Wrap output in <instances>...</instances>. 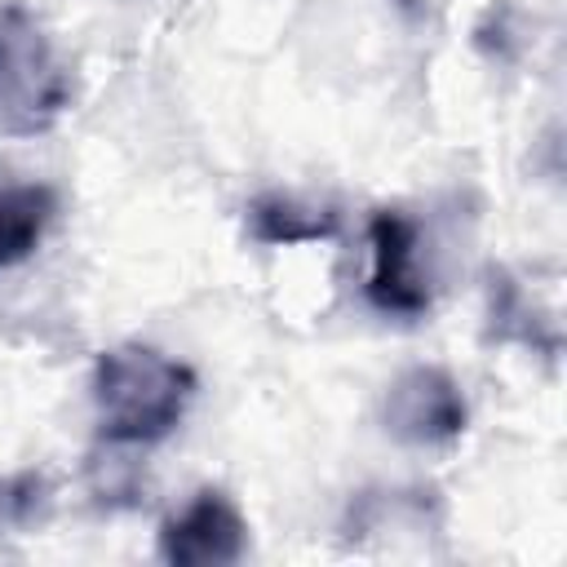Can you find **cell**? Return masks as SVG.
<instances>
[{
	"mask_svg": "<svg viewBox=\"0 0 567 567\" xmlns=\"http://www.w3.org/2000/svg\"><path fill=\"white\" fill-rule=\"evenodd\" d=\"M195 399V372L142 341H124L93 363V408L97 430L111 443L151 447L168 439Z\"/></svg>",
	"mask_w": 567,
	"mask_h": 567,
	"instance_id": "obj_1",
	"label": "cell"
},
{
	"mask_svg": "<svg viewBox=\"0 0 567 567\" xmlns=\"http://www.w3.org/2000/svg\"><path fill=\"white\" fill-rule=\"evenodd\" d=\"M71 106V71L53 35L27 4H0V128L13 137L49 133Z\"/></svg>",
	"mask_w": 567,
	"mask_h": 567,
	"instance_id": "obj_2",
	"label": "cell"
},
{
	"mask_svg": "<svg viewBox=\"0 0 567 567\" xmlns=\"http://www.w3.org/2000/svg\"><path fill=\"white\" fill-rule=\"evenodd\" d=\"M381 425L390 430V439L408 447H443L465 434L470 403L461 394V381L447 368L412 363L385 385Z\"/></svg>",
	"mask_w": 567,
	"mask_h": 567,
	"instance_id": "obj_3",
	"label": "cell"
},
{
	"mask_svg": "<svg viewBox=\"0 0 567 567\" xmlns=\"http://www.w3.org/2000/svg\"><path fill=\"white\" fill-rule=\"evenodd\" d=\"M368 248H372V275H368V301L381 315L394 319H421L430 310V279L421 270V235L416 221H408L394 208L372 213L368 221Z\"/></svg>",
	"mask_w": 567,
	"mask_h": 567,
	"instance_id": "obj_4",
	"label": "cell"
},
{
	"mask_svg": "<svg viewBox=\"0 0 567 567\" xmlns=\"http://www.w3.org/2000/svg\"><path fill=\"white\" fill-rule=\"evenodd\" d=\"M248 549V523L221 487H199L190 505L164 518L155 554L173 567H226Z\"/></svg>",
	"mask_w": 567,
	"mask_h": 567,
	"instance_id": "obj_5",
	"label": "cell"
},
{
	"mask_svg": "<svg viewBox=\"0 0 567 567\" xmlns=\"http://www.w3.org/2000/svg\"><path fill=\"white\" fill-rule=\"evenodd\" d=\"M53 190L44 182H0V270L27 261L49 221H53Z\"/></svg>",
	"mask_w": 567,
	"mask_h": 567,
	"instance_id": "obj_6",
	"label": "cell"
},
{
	"mask_svg": "<svg viewBox=\"0 0 567 567\" xmlns=\"http://www.w3.org/2000/svg\"><path fill=\"white\" fill-rule=\"evenodd\" d=\"M248 235L257 244H270V248L319 244V239H332L337 235V213L270 190V195H257L248 204Z\"/></svg>",
	"mask_w": 567,
	"mask_h": 567,
	"instance_id": "obj_7",
	"label": "cell"
},
{
	"mask_svg": "<svg viewBox=\"0 0 567 567\" xmlns=\"http://www.w3.org/2000/svg\"><path fill=\"white\" fill-rule=\"evenodd\" d=\"M487 319H492V337L496 341H523V346H536V350H558V337L540 332V310L527 301L523 284L509 279L505 270H492V288H487Z\"/></svg>",
	"mask_w": 567,
	"mask_h": 567,
	"instance_id": "obj_8",
	"label": "cell"
},
{
	"mask_svg": "<svg viewBox=\"0 0 567 567\" xmlns=\"http://www.w3.org/2000/svg\"><path fill=\"white\" fill-rule=\"evenodd\" d=\"M128 452H133V443L102 439V447L89 456V487L102 505H137L142 474H137V461Z\"/></svg>",
	"mask_w": 567,
	"mask_h": 567,
	"instance_id": "obj_9",
	"label": "cell"
},
{
	"mask_svg": "<svg viewBox=\"0 0 567 567\" xmlns=\"http://www.w3.org/2000/svg\"><path fill=\"white\" fill-rule=\"evenodd\" d=\"M49 505H53V487L44 474L22 470V474L0 478V532L40 527L49 518Z\"/></svg>",
	"mask_w": 567,
	"mask_h": 567,
	"instance_id": "obj_10",
	"label": "cell"
}]
</instances>
